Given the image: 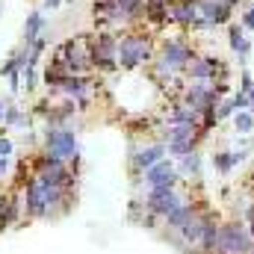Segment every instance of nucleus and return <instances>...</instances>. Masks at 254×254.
I'll return each instance as SVG.
<instances>
[{"label":"nucleus","mask_w":254,"mask_h":254,"mask_svg":"<svg viewBox=\"0 0 254 254\" xmlns=\"http://www.w3.org/2000/svg\"><path fill=\"white\" fill-rule=\"evenodd\" d=\"M0 12H3V3H0Z\"/></svg>","instance_id":"27"},{"label":"nucleus","mask_w":254,"mask_h":254,"mask_svg":"<svg viewBox=\"0 0 254 254\" xmlns=\"http://www.w3.org/2000/svg\"><path fill=\"white\" fill-rule=\"evenodd\" d=\"M142 198H145V210H148L151 216H157L160 222H163L175 207H181V204L187 201V195L178 190V187H154V190L142 192Z\"/></svg>","instance_id":"6"},{"label":"nucleus","mask_w":254,"mask_h":254,"mask_svg":"<svg viewBox=\"0 0 254 254\" xmlns=\"http://www.w3.org/2000/svg\"><path fill=\"white\" fill-rule=\"evenodd\" d=\"M222 3H228V6H234V9L240 6V0H222Z\"/></svg>","instance_id":"25"},{"label":"nucleus","mask_w":254,"mask_h":254,"mask_svg":"<svg viewBox=\"0 0 254 254\" xmlns=\"http://www.w3.org/2000/svg\"><path fill=\"white\" fill-rule=\"evenodd\" d=\"M3 113H6V101H0V127H3Z\"/></svg>","instance_id":"24"},{"label":"nucleus","mask_w":254,"mask_h":254,"mask_svg":"<svg viewBox=\"0 0 254 254\" xmlns=\"http://www.w3.org/2000/svg\"><path fill=\"white\" fill-rule=\"evenodd\" d=\"M234 116H237L234 101H231V98H222V101H219V107H216V119H219V125H222V122H231Z\"/></svg>","instance_id":"19"},{"label":"nucleus","mask_w":254,"mask_h":254,"mask_svg":"<svg viewBox=\"0 0 254 254\" xmlns=\"http://www.w3.org/2000/svg\"><path fill=\"white\" fill-rule=\"evenodd\" d=\"M216 254H254V237L246 222L231 219L219 225V249Z\"/></svg>","instance_id":"5"},{"label":"nucleus","mask_w":254,"mask_h":254,"mask_svg":"<svg viewBox=\"0 0 254 254\" xmlns=\"http://www.w3.org/2000/svg\"><path fill=\"white\" fill-rule=\"evenodd\" d=\"M246 160H249L246 148H219V151H213V169H216V175H231Z\"/></svg>","instance_id":"12"},{"label":"nucleus","mask_w":254,"mask_h":254,"mask_svg":"<svg viewBox=\"0 0 254 254\" xmlns=\"http://www.w3.org/2000/svg\"><path fill=\"white\" fill-rule=\"evenodd\" d=\"M178 184H181V175H178V163L172 157L160 160L157 166H151L142 175V187L145 190H154V187H178Z\"/></svg>","instance_id":"8"},{"label":"nucleus","mask_w":254,"mask_h":254,"mask_svg":"<svg viewBox=\"0 0 254 254\" xmlns=\"http://www.w3.org/2000/svg\"><path fill=\"white\" fill-rule=\"evenodd\" d=\"M178 101L187 104V107H192V110H198V113L204 116V113H213L222 98H219V92H216V83H190V80H187V89L181 92Z\"/></svg>","instance_id":"7"},{"label":"nucleus","mask_w":254,"mask_h":254,"mask_svg":"<svg viewBox=\"0 0 254 254\" xmlns=\"http://www.w3.org/2000/svg\"><path fill=\"white\" fill-rule=\"evenodd\" d=\"M30 125H33V122H30L27 110H21V107L9 98V101H6V113H3V127H6V130H24V133H27Z\"/></svg>","instance_id":"15"},{"label":"nucleus","mask_w":254,"mask_h":254,"mask_svg":"<svg viewBox=\"0 0 254 254\" xmlns=\"http://www.w3.org/2000/svg\"><path fill=\"white\" fill-rule=\"evenodd\" d=\"M154 57H157V42H154L151 33H142V30L119 33V71L122 74L151 68Z\"/></svg>","instance_id":"1"},{"label":"nucleus","mask_w":254,"mask_h":254,"mask_svg":"<svg viewBox=\"0 0 254 254\" xmlns=\"http://www.w3.org/2000/svg\"><path fill=\"white\" fill-rule=\"evenodd\" d=\"M240 92H254V74L249 68H240Z\"/></svg>","instance_id":"21"},{"label":"nucleus","mask_w":254,"mask_h":254,"mask_svg":"<svg viewBox=\"0 0 254 254\" xmlns=\"http://www.w3.org/2000/svg\"><path fill=\"white\" fill-rule=\"evenodd\" d=\"M231 122H234L237 136H254V110H240Z\"/></svg>","instance_id":"17"},{"label":"nucleus","mask_w":254,"mask_h":254,"mask_svg":"<svg viewBox=\"0 0 254 254\" xmlns=\"http://www.w3.org/2000/svg\"><path fill=\"white\" fill-rule=\"evenodd\" d=\"M63 3H65V0H42V6H39V9H42V12H57Z\"/></svg>","instance_id":"22"},{"label":"nucleus","mask_w":254,"mask_h":254,"mask_svg":"<svg viewBox=\"0 0 254 254\" xmlns=\"http://www.w3.org/2000/svg\"><path fill=\"white\" fill-rule=\"evenodd\" d=\"M228 45H231L234 57L240 60V68H246L249 65V57H252V39H249V33L243 30L240 21H231L228 24Z\"/></svg>","instance_id":"10"},{"label":"nucleus","mask_w":254,"mask_h":254,"mask_svg":"<svg viewBox=\"0 0 254 254\" xmlns=\"http://www.w3.org/2000/svg\"><path fill=\"white\" fill-rule=\"evenodd\" d=\"M178 163V175H181V181H198L201 178V154L198 151H192L187 157H181V160H175Z\"/></svg>","instance_id":"16"},{"label":"nucleus","mask_w":254,"mask_h":254,"mask_svg":"<svg viewBox=\"0 0 254 254\" xmlns=\"http://www.w3.org/2000/svg\"><path fill=\"white\" fill-rule=\"evenodd\" d=\"M45 30H48V12L33 9V12L24 18V33H21V42H24V45H33V42H39V39L45 36Z\"/></svg>","instance_id":"13"},{"label":"nucleus","mask_w":254,"mask_h":254,"mask_svg":"<svg viewBox=\"0 0 254 254\" xmlns=\"http://www.w3.org/2000/svg\"><path fill=\"white\" fill-rule=\"evenodd\" d=\"M195 21H198V6L187 3V0H178L169 12V24H175L178 30H192Z\"/></svg>","instance_id":"14"},{"label":"nucleus","mask_w":254,"mask_h":254,"mask_svg":"<svg viewBox=\"0 0 254 254\" xmlns=\"http://www.w3.org/2000/svg\"><path fill=\"white\" fill-rule=\"evenodd\" d=\"M166 157H169V148H166V142H160V139H154V142H148V145H130V151H127V166H130V178H133L136 190L142 187V175H145L151 166H157L160 160H166Z\"/></svg>","instance_id":"4"},{"label":"nucleus","mask_w":254,"mask_h":254,"mask_svg":"<svg viewBox=\"0 0 254 254\" xmlns=\"http://www.w3.org/2000/svg\"><path fill=\"white\" fill-rule=\"evenodd\" d=\"M89 48H92V71L113 77L119 74V33L113 30H95L89 36Z\"/></svg>","instance_id":"2"},{"label":"nucleus","mask_w":254,"mask_h":254,"mask_svg":"<svg viewBox=\"0 0 254 254\" xmlns=\"http://www.w3.org/2000/svg\"><path fill=\"white\" fill-rule=\"evenodd\" d=\"M252 151H254V136H252Z\"/></svg>","instance_id":"26"},{"label":"nucleus","mask_w":254,"mask_h":254,"mask_svg":"<svg viewBox=\"0 0 254 254\" xmlns=\"http://www.w3.org/2000/svg\"><path fill=\"white\" fill-rule=\"evenodd\" d=\"M240 24L246 33H254V3H246L243 12H240Z\"/></svg>","instance_id":"20"},{"label":"nucleus","mask_w":254,"mask_h":254,"mask_svg":"<svg viewBox=\"0 0 254 254\" xmlns=\"http://www.w3.org/2000/svg\"><path fill=\"white\" fill-rule=\"evenodd\" d=\"M246 225H249V231H252V237H254V201L246 207Z\"/></svg>","instance_id":"23"},{"label":"nucleus","mask_w":254,"mask_h":254,"mask_svg":"<svg viewBox=\"0 0 254 254\" xmlns=\"http://www.w3.org/2000/svg\"><path fill=\"white\" fill-rule=\"evenodd\" d=\"M201 210H204L201 204H195V201H190V198H187L181 207H175V210L163 219V234H181L187 225H192V222H195V216H198Z\"/></svg>","instance_id":"9"},{"label":"nucleus","mask_w":254,"mask_h":254,"mask_svg":"<svg viewBox=\"0 0 254 254\" xmlns=\"http://www.w3.org/2000/svg\"><path fill=\"white\" fill-rule=\"evenodd\" d=\"M198 15L207 18L210 24H216V30H219L234 21V6H228L222 0H198Z\"/></svg>","instance_id":"11"},{"label":"nucleus","mask_w":254,"mask_h":254,"mask_svg":"<svg viewBox=\"0 0 254 254\" xmlns=\"http://www.w3.org/2000/svg\"><path fill=\"white\" fill-rule=\"evenodd\" d=\"M36 86H39V65H27V68L21 71V92L33 95Z\"/></svg>","instance_id":"18"},{"label":"nucleus","mask_w":254,"mask_h":254,"mask_svg":"<svg viewBox=\"0 0 254 254\" xmlns=\"http://www.w3.org/2000/svg\"><path fill=\"white\" fill-rule=\"evenodd\" d=\"M42 151L65 160V163H74L80 166V136L74 127H48L42 130Z\"/></svg>","instance_id":"3"}]
</instances>
